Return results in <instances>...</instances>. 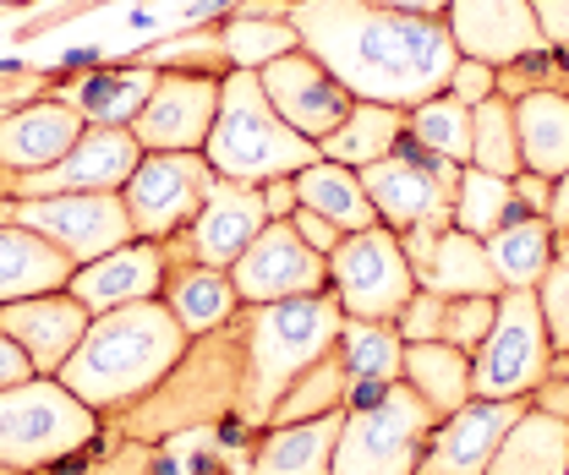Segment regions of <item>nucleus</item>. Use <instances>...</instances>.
<instances>
[{
	"instance_id": "obj_1",
	"label": "nucleus",
	"mask_w": 569,
	"mask_h": 475,
	"mask_svg": "<svg viewBox=\"0 0 569 475\" xmlns=\"http://www.w3.org/2000/svg\"><path fill=\"white\" fill-rule=\"evenodd\" d=\"M346 312L335 301V290L318 295H290L269 306H236L219 329L187 340L181 361L170 366V377L138 400L132 410L110 415L104 426L138 443H164L176 432H198V426H236L241 437H258L284 388L323 355L340 344Z\"/></svg>"
},
{
	"instance_id": "obj_2",
	"label": "nucleus",
	"mask_w": 569,
	"mask_h": 475,
	"mask_svg": "<svg viewBox=\"0 0 569 475\" xmlns=\"http://www.w3.org/2000/svg\"><path fill=\"white\" fill-rule=\"evenodd\" d=\"M284 17L301 50L318 55L361 104L417 110L449 88L460 61L443 17H406L372 0H284Z\"/></svg>"
},
{
	"instance_id": "obj_3",
	"label": "nucleus",
	"mask_w": 569,
	"mask_h": 475,
	"mask_svg": "<svg viewBox=\"0 0 569 475\" xmlns=\"http://www.w3.org/2000/svg\"><path fill=\"white\" fill-rule=\"evenodd\" d=\"M187 340L192 334L176 323V312L159 295L132 301V306H110V312H93L82 344L71 350L56 377L99 421H110V415L132 410L138 400H148L170 377V366L181 361Z\"/></svg>"
},
{
	"instance_id": "obj_4",
	"label": "nucleus",
	"mask_w": 569,
	"mask_h": 475,
	"mask_svg": "<svg viewBox=\"0 0 569 475\" xmlns=\"http://www.w3.org/2000/svg\"><path fill=\"white\" fill-rule=\"evenodd\" d=\"M203 159L213 164V175L241 181V186H263L274 175H296L307 170L318 153L312 137H301L296 127H284V115L269 104L258 71H224L219 77V115L213 132L203 142Z\"/></svg>"
},
{
	"instance_id": "obj_5",
	"label": "nucleus",
	"mask_w": 569,
	"mask_h": 475,
	"mask_svg": "<svg viewBox=\"0 0 569 475\" xmlns=\"http://www.w3.org/2000/svg\"><path fill=\"white\" fill-rule=\"evenodd\" d=\"M99 432L104 421L77 394H67L61 377H28V383L0 388V465L6 471H50L71 454H82Z\"/></svg>"
},
{
	"instance_id": "obj_6",
	"label": "nucleus",
	"mask_w": 569,
	"mask_h": 475,
	"mask_svg": "<svg viewBox=\"0 0 569 475\" xmlns=\"http://www.w3.org/2000/svg\"><path fill=\"white\" fill-rule=\"evenodd\" d=\"M443 415L400 377L372 405H351L329 475H417L422 448Z\"/></svg>"
},
{
	"instance_id": "obj_7",
	"label": "nucleus",
	"mask_w": 569,
	"mask_h": 475,
	"mask_svg": "<svg viewBox=\"0 0 569 475\" xmlns=\"http://www.w3.org/2000/svg\"><path fill=\"white\" fill-rule=\"evenodd\" d=\"M466 164H449L438 153H427L417 137H400L395 153L372 159L361 170V186L378 208V224H389L395 235L406 230H449L455 224V186H460Z\"/></svg>"
},
{
	"instance_id": "obj_8",
	"label": "nucleus",
	"mask_w": 569,
	"mask_h": 475,
	"mask_svg": "<svg viewBox=\"0 0 569 475\" xmlns=\"http://www.w3.org/2000/svg\"><path fill=\"white\" fill-rule=\"evenodd\" d=\"M553 340L537 306V290H503L488 340L471 355V400H531L548 377Z\"/></svg>"
},
{
	"instance_id": "obj_9",
	"label": "nucleus",
	"mask_w": 569,
	"mask_h": 475,
	"mask_svg": "<svg viewBox=\"0 0 569 475\" xmlns=\"http://www.w3.org/2000/svg\"><path fill=\"white\" fill-rule=\"evenodd\" d=\"M329 290L340 301L346 317L361 323H395L406 312V301L417 295V273L400 246V235L389 224L356 230L329 252Z\"/></svg>"
},
{
	"instance_id": "obj_10",
	"label": "nucleus",
	"mask_w": 569,
	"mask_h": 475,
	"mask_svg": "<svg viewBox=\"0 0 569 475\" xmlns=\"http://www.w3.org/2000/svg\"><path fill=\"white\" fill-rule=\"evenodd\" d=\"M11 219L39 230L50 246H61L71 257V269L138 241L132 230V213H127V198L121 192H61V198H17L11 203Z\"/></svg>"
},
{
	"instance_id": "obj_11",
	"label": "nucleus",
	"mask_w": 569,
	"mask_h": 475,
	"mask_svg": "<svg viewBox=\"0 0 569 475\" xmlns=\"http://www.w3.org/2000/svg\"><path fill=\"white\" fill-rule=\"evenodd\" d=\"M142 164V142L132 127H88L71 142L67 159H56L50 170L33 175H11L0 170V198H61V192H121L132 181V170Z\"/></svg>"
},
{
	"instance_id": "obj_12",
	"label": "nucleus",
	"mask_w": 569,
	"mask_h": 475,
	"mask_svg": "<svg viewBox=\"0 0 569 475\" xmlns=\"http://www.w3.org/2000/svg\"><path fill=\"white\" fill-rule=\"evenodd\" d=\"M213 186V164L203 153H142V164L132 170V181L121 186L132 230L142 241H176Z\"/></svg>"
},
{
	"instance_id": "obj_13",
	"label": "nucleus",
	"mask_w": 569,
	"mask_h": 475,
	"mask_svg": "<svg viewBox=\"0 0 569 475\" xmlns=\"http://www.w3.org/2000/svg\"><path fill=\"white\" fill-rule=\"evenodd\" d=\"M219 77L224 71L159 67V82L132 121L142 153H203L213 115H219Z\"/></svg>"
},
{
	"instance_id": "obj_14",
	"label": "nucleus",
	"mask_w": 569,
	"mask_h": 475,
	"mask_svg": "<svg viewBox=\"0 0 569 475\" xmlns=\"http://www.w3.org/2000/svg\"><path fill=\"white\" fill-rule=\"evenodd\" d=\"M230 284L247 306H269V301H290V295H318L329 290V257L312 252L290 219H269L252 246L230 263Z\"/></svg>"
},
{
	"instance_id": "obj_15",
	"label": "nucleus",
	"mask_w": 569,
	"mask_h": 475,
	"mask_svg": "<svg viewBox=\"0 0 569 475\" xmlns=\"http://www.w3.org/2000/svg\"><path fill=\"white\" fill-rule=\"evenodd\" d=\"M269 224V208H263V186H241V181H224V175H213L209 198L198 208V219L176 235V241H164V252H170V263H209V269H230L247 246H252V235Z\"/></svg>"
},
{
	"instance_id": "obj_16",
	"label": "nucleus",
	"mask_w": 569,
	"mask_h": 475,
	"mask_svg": "<svg viewBox=\"0 0 569 475\" xmlns=\"http://www.w3.org/2000/svg\"><path fill=\"white\" fill-rule=\"evenodd\" d=\"M443 28H449V39H455L460 55L488 61L498 71L526 61V55H537V50H548L531 0H449Z\"/></svg>"
},
{
	"instance_id": "obj_17",
	"label": "nucleus",
	"mask_w": 569,
	"mask_h": 475,
	"mask_svg": "<svg viewBox=\"0 0 569 475\" xmlns=\"http://www.w3.org/2000/svg\"><path fill=\"white\" fill-rule=\"evenodd\" d=\"M258 82H263L269 104L284 115V127H296V132L312 137V142H323L356 104L351 93L335 82V71L323 67L318 55H307V50H290L280 61H269V67L258 71Z\"/></svg>"
},
{
	"instance_id": "obj_18",
	"label": "nucleus",
	"mask_w": 569,
	"mask_h": 475,
	"mask_svg": "<svg viewBox=\"0 0 569 475\" xmlns=\"http://www.w3.org/2000/svg\"><path fill=\"white\" fill-rule=\"evenodd\" d=\"M400 246L411 257L417 290H432L443 301H455V295H503L493 257H488V241L460 230V224H449V230H406Z\"/></svg>"
},
{
	"instance_id": "obj_19",
	"label": "nucleus",
	"mask_w": 569,
	"mask_h": 475,
	"mask_svg": "<svg viewBox=\"0 0 569 475\" xmlns=\"http://www.w3.org/2000/svg\"><path fill=\"white\" fill-rule=\"evenodd\" d=\"M531 400H466L455 415L432 426L417 475H482L498 454L503 432L526 415Z\"/></svg>"
},
{
	"instance_id": "obj_20",
	"label": "nucleus",
	"mask_w": 569,
	"mask_h": 475,
	"mask_svg": "<svg viewBox=\"0 0 569 475\" xmlns=\"http://www.w3.org/2000/svg\"><path fill=\"white\" fill-rule=\"evenodd\" d=\"M93 323V312L71 295V290H50V295H22L0 306V334L22 344V355L33 361V377H56L67 366V355L82 344Z\"/></svg>"
},
{
	"instance_id": "obj_21",
	"label": "nucleus",
	"mask_w": 569,
	"mask_h": 475,
	"mask_svg": "<svg viewBox=\"0 0 569 475\" xmlns=\"http://www.w3.org/2000/svg\"><path fill=\"white\" fill-rule=\"evenodd\" d=\"M164 273H170V252L159 241H127L82 269H71L67 290L88 306V312H110V306H132V301H153L164 290Z\"/></svg>"
},
{
	"instance_id": "obj_22",
	"label": "nucleus",
	"mask_w": 569,
	"mask_h": 475,
	"mask_svg": "<svg viewBox=\"0 0 569 475\" xmlns=\"http://www.w3.org/2000/svg\"><path fill=\"white\" fill-rule=\"evenodd\" d=\"M82 132H88V121L71 110L67 99H56V93L28 99V104L0 115V170H11V175L50 170L56 159H67L71 142Z\"/></svg>"
},
{
	"instance_id": "obj_23",
	"label": "nucleus",
	"mask_w": 569,
	"mask_h": 475,
	"mask_svg": "<svg viewBox=\"0 0 569 475\" xmlns=\"http://www.w3.org/2000/svg\"><path fill=\"white\" fill-rule=\"evenodd\" d=\"M346 410L312 415V421H290V426H263L247 448L241 475H329L335 465V443H340Z\"/></svg>"
},
{
	"instance_id": "obj_24",
	"label": "nucleus",
	"mask_w": 569,
	"mask_h": 475,
	"mask_svg": "<svg viewBox=\"0 0 569 475\" xmlns=\"http://www.w3.org/2000/svg\"><path fill=\"white\" fill-rule=\"evenodd\" d=\"M153 82H159V67L127 61V67H104V71L67 77V82L50 88V93L67 99L88 127H132L138 110L148 104V93H153Z\"/></svg>"
},
{
	"instance_id": "obj_25",
	"label": "nucleus",
	"mask_w": 569,
	"mask_h": 475,
	"mask_svg": "<svg viewBox=\"0 0 569 475\" xmlns=\"http://www.w3.org/2000/svg\"><path fill=\"white\" fill-rule=\"evenodd\" d=\"M67 279H71V257L61 246H50L39 230H28L17 219H0V306L22 301V295L67 290Z\"/></svg>"
},
{
	"instance_id": "obj_26",
	"label": "nucleus",
	"mask_w": 569,
	"mask_h": 475,
	"mask_svg": "<svg viewBox=\"0 0 569 475\" xmlns=\"http://www.w3.org/2000/svg\"><path fill=\"white\" fill-rule=\"evenodd\" d=\"M482 475H569V421L542 405H526Z\"/></svg>"
},
{
	"instance_id": "obj_27",
	"label": "nucleus",
	"mask_w": 569,
	"mask_h": 475,
	"mask_svg": "<svg viewBox=\"0 0 569 475\" xmlns=\"http://www.w3.org/2000/svg\"><path fill=\"white\" fill-rule=\"evenodd\" d=\"M340 355H346V372H351L346 410L372 405V400H378L389 383H400V372H406V340L395 334V323H361V317H346V329H340Z\"/></svg>"
},
{
	"instance_id": "obj_28",
	"label": "nucleus",
	"mask_w": 569,
	"mask_h": 475,
	"mask_svg": "<svg viewBox=\"0 0 569 475\" xmlns=\"http://www.w3.org/2000/svg\"><path fill=\"white\" fill-rule=\"evenodd\" d=\"M515 132H520V164L531 175H565L569 170V88H537L515 99Z\"/></svg>"
},
{
	"instance_id": "obj_29",
	"label": "nucleus",
	"mask_w": 569,
	"mask_h": 475,
	"mask_svg": "<svg viewBox=\"0 0 569 475\" xmlns=\"http://www.w3.org/2000/svg\"><path fill=\"white\" fill-rule=\"evenodd\" d=\"M159 301L176 312V323H181L192 340L219 329V323L241 306V295H236V284H230V269H209V263H170Z\"/></svg>"
},
{
	"instance_id": "obj_30",
	"label": "nucleus",
	"mask_w": 569,
	"mask_h": 475,
	"mask_svg": "<svg viewBox=\"0 0 569 475\" xmlns=\"http://www.w3.org/2000/svg\"><path fill=\"white\" fill-rule=\"evenodd\" d=\"M296 198H301V208H312L329 224H340L346 235L378 224V208H372L367 186H361V170L335 164V159H312L307 170H296Z\"/></svg>"
},
{
	"instance_id": "obj_31",
	"label": "nucleus",
	"mask_w": 569,
	"mask_h": 475,
	"mask_svg": "<svg viewBox=\"0 0 569 475\" xmlns=\"http://www.w3.org/2000/svg\"><path fill=\"white\" fill-rule=\"evenodd\" d=\"M219 50H224V67L263 71L269 61L301 50V39H296L284 6H241V11L219 28Z\"/></svg>"
},
{
	"instance_id": "obj_32",
	"label": "nucleus",
	"mask_w": 569,
	"mask_h": 475,
	"mask_svg": "<svg viewBox=\"0 0 569 475\" xmlns=\"http://www.w3.org/2000/svg\"><path fill=\"white\" fill-rule=\"evenodd\" d=\"M427 405L438 415H455V410L471 400V355L460 344H443V340H422V344H406V372H400Z\"/></svg>"
},
{
	"instance_id": "obj_33",
	"label": "nucleus",
	"mask_w": 569,
	"mask_h": 475,
	"mask_svg": "<svg viewBox=\"0 0 569 475\" xmlns=\"http://www.w3.org/2000/svg\"><path fill=\"white\" fill-rule=\"evenodd\" d=\"M400 137H406V110H389V104H361V99H356L351 115H346L335 132L318 142V153H323V159H335V164L367 170L372 159L395 153V148H400Z\"/></svg>"
},
{
	"instance_id": "obj_34",
	"label": "nucleus",
	"mask_w": 569,
	"mask_h": 475,
	"mask_svg": "<svg viewBox=\"0 0 569 475\" xmlns=\"http://www.w3.org/2000/svg\"><path fill=\"white\" fill-rule=\"evenodd\" d=\"M553 241H559L553 224L537 219V213L493 230L488 235V257H493V269H498V284L503 290H537L548 263H553Z\"/></svg>"
},
{
	"instance_id": "obj_35",
	"label": "nucleus",
	"mask_w": 569,
	"mask_h": 475,
	"mask_svg": "<svg viewBox=\"0 0 569 475\" xmlns=\"http://www.w3.org/2000/svg\"><path fill=\"white\" fill-rule=\"evenodd\" d=\"M515 219H526V208H520V198H515V181L466 164V170H460V186H455V224L488 241L493 230L515 224ZM537 219H542V213H537Z\"/></svg>"
},
{
	"instance_id": "obj_36",
	"label": "nucleus",
	"mask_w": 569,
	"mask_h": 475,
	"mask_svg": "<svg viewBox=\"0 0 569 475\" xmlns=\"http://www.w3.org/2000/svg\"><path fill=\"white\" fill-rule=\"evenodd\" d=\"M346 394H351V372H346V355L340 344L323 350L274 405V421L269 426H290V421H312V415H329V410H346Z\"/></svg>"
},
{
	"instance_id": "obj_37",
	"label": "nucleus",
	"mask_w": 569,
	"mask_h": 475,
	"mask_svg": "<svg viewBox=\"0 0 569 475\" xmlns=\"http://www.w3.org/2000/svg\"><path fill=\"white\" fill-rule=\"evenodd\" d=\"M406 137H417L427 153L449 164H471V104H460L455 93H432L406 110Z\"/></svg>"
},
{
	"instance_id": "obj_38",
	"label": "nucleus",
	"mask_w": 569,
	"mask_h": 475,
	"mask_svg": "<svg viewBox=\"0 0 569 475\" xmlns=\"http://www.w3.org/2000/svg\"><path fill=\"white\" fill-rule=\"evenodd\" d=\"M471 164L488 170V175H503L515 181L526 164H520V132H515V99H482L471 110Z\"/></svg>"
},
{
	"instance_id": "obj_39",
	"label": "nucleus",
	"mask_w": 569,
	"mask_h": 475,
	"mask_svg": "<svg viewBox=\"0 0 569 475\" xmlns=\"http://www.w3.org/2000/svg\"><path fill=\"white\" fill-rule=\"evenodd\" d=\"M537 306H542V323H548V340H553V355L569 350V235L553 241V263L537 284Z\"/></svg>"
},
{
	"instance_id": "obj_40",
	"label": "nucleus",
	"mask_w": 569,
	"mask_h": 475,
	"mask_svg": "<svg viewBox=\"0 0 569 475\" xmlns=\"http://www.w3.org/2000/svg\"><path fill=\"white\" fill-rule=\"evenodd\" d=\"M498 317V295H455L443 306V344H460L466 355H477V344L488 340Z\"/></svg>"
},
{
	"instance_id": "obj_41",
	"label": "nucleus",
	"mask_w": 569,
	"mask_h": 475,
	"mask_svg": "<svg viewBox=\"0 0 569 475\" xmlns=\"http://www.w3.org/2000/svg\"><path fill=\"white\" fill-rule=\"evenodd\" d=\"M443 295H432V290H417L411 301H406V312L395 317V334L406 344H422V340H443Z\"/></svg>"
},
{
	"instance_id": "obj_42",
	"label": "nucleus",
	"mask_w": 569,
	"mask_h": 475,
	"mask_svg": "<svg viewBox=\"0 0 569 475\" xmlns=\"http://www.w3.org/2000/svg\"><path fill=\"white\" fill-rule=\"evenodd\" d=\"M443 93H455L460 104H482V99H493L498 93V67H488V61H471V55H460L455 61V71H449V88Z\"/></svg>"
},
{
	"instance_id": "obj_43",
	"label": "nucleus",
	"mask_w": 569,
	"mask_h": 475,
	"mask_svg": "<svg viewBox=\"0 0 569 475\" xmlns=\"http://www.w3.org/2000/svg\"><path fill=\"white\" fill-rule=\"evenodd\" d=\"M531 405L553 410V415H565V421H569V350H559V355L548 361V377L537 383Z\"/></svg>"
},
{
	"instance_id": "obj_44",
	"label": "nucleus",
	"mask_w": 569,
	"mask_h": 475,
	"mask_svg": "<svg viewBox=\"0 0 569 475\" xmlns=\"http://www.w3.org/2000/svg\"><path fill=\"white\" fill-rule=\"evenodd\" d=\"M290 224H296V235H301L312 252H323V257L346 241V230H340V224H329V219H323V213H312V208H296V213H290Z\"/></svg>"
},
{
	"instance_id": "obj_45",
	"label": "nucleus",
	"mask_w": 569,
	"mask_h": 475,
	"mask_svg": "<svg viewBox=\"0 0 569 475\" xmlns=\"http://www.w3.org/2000/svg\"><path fill=\"white\" fill-rule=\"evenodd\" d=\"M537 6V22H542V39L553 50H569V0H531Z\"/></svg>"
},
{
	"instance_id": "obj_46",
	"label": "nucleus",
	"mask_w": 569,
	"mask_h": 475,
	"mask_svg": "<svg viewBox=\"0 0 569 475\" xmlns=\"http://www.w3.org/2000/svg\"><path fill=\"white\" fill-rule=\"evenodd\" d=\"M515 198H520V208H526V213H542V219H548V203H553V181H548V175H531V170H520V175H515Z\"/></svg>"
},
{
	"instance_id": "obj_47",
	"label": "nucleus",
	"mask_w": 569,
	"mask_h": 475,
	"mask_svg": "<svg viewBox=\"0 0 569 475\" xmlns=\"http://www.w3.org/2000/svg\"><path fill=\"white\" fill-rule=\"evenodd\" d=\"M28 377H33V361L22 355V344L11 340V334H0V388L28 383Z\"/></svg>"
},
{
	"instance_id": "obj_48",
	"label": "nucleus",
	"mask_w": 569,
	"mask_h": 475,
	"mask_svg": "<svg viewBox=\"0 0 569 475\" xmlns=\"http://www.w3.org/2000/svg\"><path fill=\"white\" fill-rule=\"evenodd\" d=\"M263 208H269V219H290L301 198H296V175H274V181H263Z\"/></svg>"
},
{
	"instance_id": "obj_49",
	"label": "nucleus",
	"mask_w": 569,
	"mask_h": 475,
	"mask_svg": "<svg viewBox=\"0 0 569 475\" xmlns=\"http://www.w3.org/2000/svg\"><path fill=\"white\" fill-rule=\"evenodd\" d=\"M548 224H553V235H569V170H565V175H553V203H548Z\"/></svg>"
},
{
	"instance_id": "obj_50",
	"label": "nucleus",
	"mask_w": 569,
	"mask_h": 475,
	"mask_svg": "<svg viewBox=\"0 0 569 475\" xmlns=\"http://www.w3.org/2000/svg\"><path fill=\"white\" fill-rule=\"evenodd\" d=\"M372 6H383V11H406V17H443V11H449V0H372Z\"/></svg>"
},
{
	"instance_id": "obj_51",
	"label": "nucleus",
	"mask_w": 569,
	"mask_h": 475,
	"mask_svg": "<svg viewBox=\"0 0 569 475\" xmlns=\"http://www.w3.org/2000/svg\"><path fill=\"white\" fill-rule=\"evenodd\" d=\"M153 475H230V471H153Z\"/></svg>"
},
{
	"instance_id": "obj_52",
	"label": "nucleus",
	"mask_w": 569,
	"mask_h": 475,
	"mask_svg": "<svg viewBox=\"0 0 569 475\" xmlns=\"http://www.w3.org/2000/svg\"><path fill=\"white\" fill-rule=\"evenodd\" d=\"M565 55H569V50H565Z\"/></svg>"
}]
</instances>
